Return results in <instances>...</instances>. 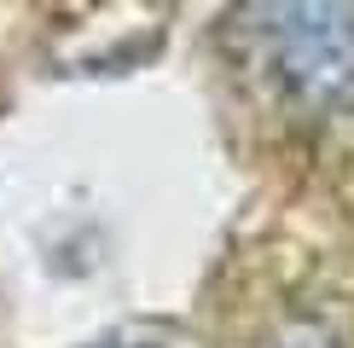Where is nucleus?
<instances>
[{
    "mask_svg": "<svg viewBox=\"0 0 354 348\" xmlns=\"http://www.w3.org/2000/svg\"><path fill=\"white\" fill-rule=\"evenodd\" d=\"M99 348H145V342H99Z\"/></svg>",
    "mask_w": 354,
    "mask_h": 348,
    "instance_id": "2",
    "label": "nucleus"
},
{
    "mask_svg": "<svg viewBox=\"0 0 354 348\" xmlns=\"http://www.w3.org/2000/svg\"><path fill=\"white\" fill-rule=\"evenodd\" d=\"M239 23L302 116H354V0H239Z\"/></svg>",
    "mask_w": 354,
    "mask_h": 348,
    "instance_id": "1",
    "label": "nucleus"
}]
</instances>
